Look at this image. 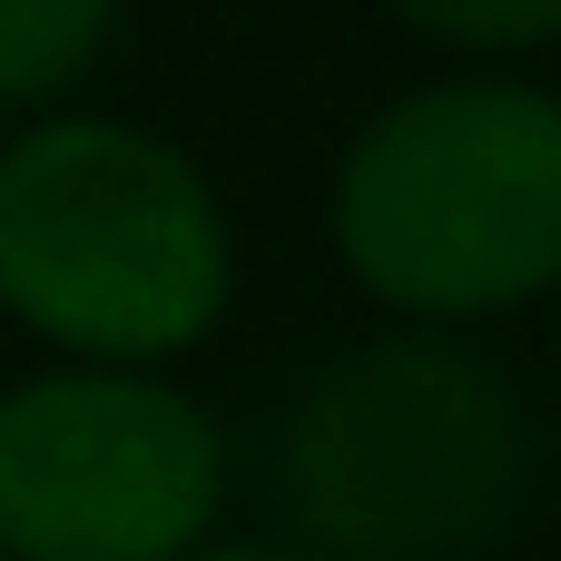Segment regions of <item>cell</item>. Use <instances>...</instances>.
Returning a JSON list of instances; mask_svg holds the SVG:
<instances>
[{
  "label": "cell",
  "instance_id": "cell-1",
  "mask_svg": "<svg viewBox=\"0 0 561 561\" xmlns=\"http://www.w3.org/2000/svg\"><path fill=\"white\" fill-rule=\"evenodd\" d=\"M533 483V424L483 355L365 345L276 434L286 523L325 561H483Z\"/></svg>",
  "mask_w": 561,
  "mask_h": 561
},
{
  "label": "cell",
  "instance_id": "cell-2",
  "mask_svg": "<svg viewBox=\"0 0 561 561\" xmlns=\"http://www.w3.org/2000/svg\"><path fill=\"white\" fill-rule=\"evenodd\" d=\"M0 306L69 355H178L227 306V217L168 138L49 118L0 148Z\"/></svg>",
  "mask_w": 561,
  "mask_h": 561
},
{
  "label": "cell",
  "instance_id": "cell-3",
  "mask_svg": "<svg viewBox=\"0 0 561 561\" xmlns=\"http://www.w3.org/2000/svg\"><path fill=\"white\" fill-rule=\"evenodd\" d=\"M345 266L414 316H493L561 276V99L424 89L385 108L335 178Z\"/></svg>",
  "mask_w": 561,
  "mask_h": 561
},
{
  "label": "cell",
  "instance_id": "cell-4",
  "mask_svg": "<svg viewBox=\"0 0 561 561\" xmlns=\"http://www.w3.org/2000/svg\"><path fill=\"white\" fill-rule=\"evenodd\" d=\"M217 483V424L148 375H39L0 394L10 561H187Z\"/></svg>",
  "mask_w": 561,
  "mask_h": 561
},
{
  "label": "cell",
  "instance_id": "cell-5",
  "mask_svg": "<svg viewBox=\"0 0 561 561\" xmlns=\"http://www.w3.org/2000/svg\"><path fill=\"white\" fill-rule=\"evenodd\" d=\"M108 20H118V0H0V108L69 89L99 59Z\"/></svg>",
  "mask_w": 561,
  "mask_h": 561
},
{
  "label": "cell",
  "instance_id": "cell-6",
  "mask_svg": "<svg viewBox=\"0 0 561 561\" xmlns=\"http://www.w3.org/2000/svg\"><path fill=\"white\" fill-rule=\"evenodd\" d=\"M385 10H404L414 30L463 39V49H533V39H561V0H385Z\"/></svg>",
  "mask_w": 561,
  "mask_h": 561
},
{
  "label": "cell",
  "instance_id": "cell-7",
  "mask_svg": "<svg viewBox=\"0 0 561 561\" xmlns=\"http://www.w3.org/2000/svg\"><path fill=\"white\" fill-rule=\"evenodd\" d=\"M187 561H286V552H266V542H217V552H187Z\"/></svg>",
  "mask_w": 561,
  "mask_h": 561
},
{
  "label": "cell",
  "instance_id": "cell-8",
  "mask_svg": "<svg viewBox=\"0 0 561 561\" xmlns=\"http://www.w3.org/2000/svg\"><path fill=\"white\" fill-rule=\"evenodd\" d=\"M0 561H10V552H0Z\"/></svg>",
  "mask_w": 561,
  "mask_h": 561
}]
</instances>
